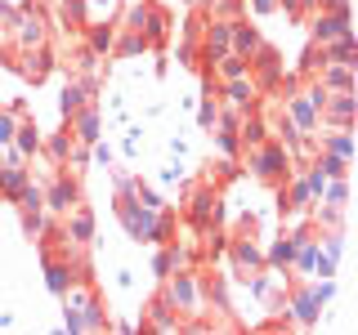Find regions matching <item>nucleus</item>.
<instances>
[{
  "mask_svg": "<svg viewBox=\"0 0 358 335\" xmlns=\"http://www.w3.org/2000/svg\"><path fill=\"white\" fill-rule=\"evenodd\" d=\"M67 304V331H108V313H103V295H99L94 277H76L63 295Z\"/></svg>",
  "mask_w": 358,
  "mask_h": 335,
  "instance_id": "f257e3e1",
  "label": "nucleus"
},
{
  "mask_svg": "<svg viewBox=\"0 0 358 335\" xmlns=\"http://www.w3.org/2000/svg\"><path fill=\"white\" fill-rule=\"evenodd\" d=\"M242 161H246V170H251L255 179H260L264 188H282L291 174H296V165H291V152H287V143L282 139H268L260 143V148H246L242 152Z\"/></svg>",
  "mask_w": 358,
  "mask_h": 335,
  "instance_id": "f03ea898",
  "label": "nucleus"
},
{
  "mask_svg": "<svg viewBox=\"0 0 358 335\" xmlns=\"http://www.w3.org/2000/svg\"><path fill=\"white\" fill-rule=\"evenodd\" d=\"M166 299H171V304H175V313H179V318H201V313H210L206 308V295H201V277L197 273H188V268H175V273L171 277H166Z\"/></svg>",
  "mask_w": 358,
  "mask_h": 335,
  "instance_id": "7ed1b4c3",
  "label": "nucleus"
},
{
  "mask_svg": "<svg viewBox=\"0 0 358 335\" xmlns=\"http://www.w3.org/2000/svg\"><path fill=\"white\" fill-rule=\"evenodd\" d=\"M184 219L193 223L197 232H206V228H220V219H224V201H220V188H215V184L188 188V201H184Z\"/></svg>",
  "mask_w": 358,
  "mask_h": 335,
  "instance_id": "20e7f679",
  "label": "nucleus"
},
{
  "mask_svg": "<svg viewBox=\"0 0 358 335\" xmlns=\"http://www.w3.org/2000/svg\"><path fill=\"white\" fill-rule=\"evenodd\" d=\"M41 45H50V22L41 14V0H31L14 14V50H41Z\"/></svg>",
  "mask_w": 358,
  "mask_h": 335,
  "instance_id": "39448f33",
  "label": "nucleus"
},
{
  "mask_svg": "<svg viewBox=\"0 0 358 335\" xmlns=\"http://www.w3.org/2000/svg\"><path fill=\"white\" fill-rule=\"evenodd\" d=\"M282 72H287V63H282V54H278L273 45H260V50L251 54V81L260 85V94H278Z\"/></svg>",
  "mask_w": 358,
  "mask_h": 335,
  "instance_id": "423d86ee",
  "label": "nucleus"
},
{
  "mask_svg": "<svg viewBox=\"0 0 358 335\" xmlns=\"http://www.w3.org/2000/svg\"><path fill=\"white\" fill-rule=\"evenodd\" d=\"M322 126L331 130H354L358 126V94L354 89H331L322 103Z\"/></svg>",
  "mask_w": 358,
  "mask_h": 335,
  "instance_id": "0eeeda50",
  "label": "nucleus"
},
{
  "mask_svg": "<svg viewBox=\"0 0 358 335\" xmlns=\"http://www.w3.org/2000/svg\"><path fill=\"white\" fill-rule=\"evenodd\" d=\"M229 260H233V277L238 282H246V277H255V273H264V251H260V241L255 237H233L229 241Z\"/></svg>",
  "mask_w": 358,
  "mask_h": 335,
  "instance_id": "6e6552de",
  "label": "nucleus"
},
{
  "mask_svg": "<svg viewBox=\"0 0 358 335\" xmlns=\"http://www.w3.org/2000/svg\"><path fill=\"white\" fill-rule=\"evenodd\" d=\"M76 201H81V184H76V174L72 170H59V174H54V184L45 188V210L63 219Z\"/></svg>",
  "mask_w": 358,
  "mask_h": 335,
  "instance_id": "1a4fd4ad",
  "label": "nucleus"
},
{
  "mask_svg": "<svg viewBox=\"0 0 358 335\" xmlns=\"http://www.w3.org/2000/svg\"><path fill=\"white\" fill-rule=\"evenodd\" d=\"M139 331H162V335H175L184 331V318L175 313V304L166 299V290H157V295L148 299V318L139 322Z\"/></svg>",
  "mask_w": 358,
  "mask_h": 335,
  "instance_id": "9d476101",
  "label": "nucleus"
},
{
  "mask_svg": "<svg viewBox=\"0 0 358 335\" xmlns=\"http://www.w3.org/2000/svg\"><path fill=\"white\" fill-rule=\"evenodd\" d=\"M318 313H322V299L313 290V282H291V322L296 327H313Z\"/></svg>",
  "mask_w": 358,
  "mask_h": 335,
  "instance_id": "9b49d317",
  "label": "nucleus"
},
{
  "mask_svg": "<svg viewBox=\"0 0 358 335\" xmlns=\"http://www.w3.org/2000/svg\"><path fill=\"white\" fill-rule=\"evenodd\" d=\"M309 31H313V45H331L341 36H350L354 31V18L350 14H309Z\"/></svg>",
  "mask_w": 358,
  "mask_h": 335,
  "instance_id": "f8f14e48",
  "label": "nucleus"
},
{
  "mask_svg": "<svg viewBox=\"0 0 358 335\" xmlns=\"http://www.w3.org/2000/svg\"><path fill=\"white\" fill-rule=\"evenodd\" d=\"M287 103V117H291V126H296L300 134H313V139H318V130H322V112L309 103L305 98V89H296V94L291 98H282Z\"/></svg>",
  "mask_w": 358,
  "mask_h": 335,
  "instance_id": "ddd939ff",
  "label": "nucleus"
},
{
  "mask_svg": "<svg viewBox=\"0 0 358 335\" xmlns=\"http://www.w3.org/2000/svg\"><path fill=\"white\" fill-rule=\"evenodd\" d=\"M63 237L76 241V246H90V241H94V210H90L85 201H76V206L63 215Z\"/></svg>",
  "mask_w": 358,
  "mask_h": 335,
  "instance_id": "4468645a",
  "label": "nucleus"
},
{
  "mask_svg": "<svg viewBox=\"0 0 358 335\" xmlns=\"http://www.w3.org/2000/svg\"><path fill=\"white\" fill-rule=\"evenodd\" d=\"M220 98H224V107H233V112H251L260 103V85H255L251 76H238V81L220 85Z\"/></svg>",
  "mask_w": 358,
  "mask_h": 335,
  "instance_id": "2eb2a0df",
  "label": "nucleus"
},
{
  "mask_svg": "<svg viewBox=\"0 0 358 335\" xmlns=\"http://www.w3.org/2000/svg\"><path fill=\"white\" fill-rule=\"evenodd\" d=\"M41 143H45L41 126H36L31 117H18V130H14V143H9V152L22 156V161H36V156H41Z\"/></svg>",
  "mask_w": 358,
  "mask_h": 335,
  "instance_id": "dca6fc26",
  "label": "nucleus"
},
{
  "mask_svg": "<svg viewBox=\"0 0 358 335\" xmlns=\"http://www.w3.org/2000/svg\"><path fill=\"white\" fill-rule=\"evenodd\" d=\"M27 179H31L27 161L9 152V161L0 165V201H18V193H22V188H27Z\"/></svg>",
  "mask_w": 358,
  "mask_h": 335,
  "instance_id": "f3484780",
  "label": "nucleus"
},
{
  "mask_svg": "<svg viewBox=\"0 0 358 335\" xmlns=\"http://www.w3.org/2000/svg\"><path fill=\"white\" fill-rule=\"evenodd\" d=\"M18 72L27 76V81H50V72H54V50L50 45H41V50H18Z\"/></svg>",
  "mask_w": 358,
  "mask_h": 335,
  "instance_id": "a211bd4d",
  "label": "nucleus"
},
{
  "mask_svg": "<svg viewBox=\"0 0 358 335\" xmlns=\"http://www.w3.org/2000/svg\"><path fill=\"white\" fill-rule=\"evenodd\" d=\"M94 89H99V81H81V76H72V81L63 85V94H59V112H63V121H67V117H76V112H81L85 103H94V98H90Z\"/></svg>",
  "mask_w": 358,
  "mask_h": 335,
  "instance_id": "6ab92c4d",
  "label": "nucleus"
},
{
  "mask_svg": "<svg viewBox=\"0 0 358 335\" xmlns=\"http://www.w3.org/2000/svg\"><path fill=\"white\" fill-rule=\"evenodd\" d=\"M260 45H264L260 27H255V22L246 18V14H233V40H229V50H233V54H242V59H251Z\"/></svg>",
  "mask_w": 358,
  "mask_h": 335,
  "instance_id": "aec40b11",
  "label": "nucleus"
},
{
  "mask_svg": "<svg viewBox=\"0 0 358 335\" xmlns=\"http://www.w3.org/2000/svg\"><path fill=\"white\" fill-rule=\"evenodd\" d=\"M67 130H72L76 143H99L103 134V121H99V103H85L76 117H67Z\"/></svg>",
  "mask_w": 358,
  "mask_h": 335,
  "instance_id": "412c9836",
  "label": "nucleus"
},
{
  "mask_svg": "<svg viewBox=\"0 0 358 335\" xmlns=\"http://www.w3.org/2000/svg\"><path fill=\"white\" fill-rule=\"evenodd\" d=\"M139 31H143V40H148V50H162L166 36H171V14H166V9H157V5H148Z\"/></svg>",
  "mask_w": 358,
  "mask_h": 335,
  "instance_id": "4be33fe9",
  "label": "nucleus"
},
{
  "mask_svg": "<svg viewBox=\"0 0 358 335\" xmlns=\"http://www.w3.org/2000/svg\"><path fill=\"white\" fill-rule=\"evenodd\" d=\"M201 295H206V308L233 313V299H229V282H224V273H206V277H201Z\"/></svg>",
  "mask_w": 358,
  "mask_h": 335,
  "instance_id": "5701e85b",
  "label": "nucleus"
},
{
  "mask_svg": "<svg viewBox=\"0 0 358 335\" xmlns=\"http://www.w3.org/2000/svg\"><path fill=\"white\" fill-rule=\"evenodd\" d=\"M318 148L345 156V161H354V130H331V126H322V130H318Z\"/></svg>",
  "mask_w": 358,
  "mask_h": 335,
  "instance_id": "b1692460",
  "label": "nucleus"
},
{
  "mask_svg": "<svg viewBox=\"0 0 358 335\" xmlns=\"http://www.w3.org/2000/svg\"><path fill=\"white\" fill-rule=\"evenodd\" d=\"M318 81L327 89H354L358 85V67H345V63H322Z\"/></svg>",
  "mask_w": 358,
  "mask_h": 335,
  "instance_id": "393cba45",
  "label": "nucleus"
},
{
  "mask_svg": "<svg viewBox=\"0 0 358 335\" xmlns=\"http://www.w3.org/2000/svg\"><path fill=\"white\" fill-rule=\"evenodd\" d=\"M112 40H117V22H85V45L94 54H112Z\"/></svg>",
  "mask_w": 358,
  "mask_h": 335,
  "instance_id": "a878e982",
  "label": "nucleus"
},
{
  "mask_svg": "<svg viewBox=\"0 0 358 335\" xmlns=\"http://www.w3.org/2000/svg\"><path fill=\"white\" fill-rule=\"evenodd\" d=\"M264 264L273 268V273H287V268L296 264V241H291V232H287V237H278V241L264 251Z\"/></svg>",
  "mask_w": 358,
  "mask_h": 335,
  "instance_id": "bb28decb",
  "label": "nucleus"
},
{
  "mask_svg": "<svg viewBox=\"0 0 358 335\" xmlns=\"http://www.w3.org/2000/svg\"><path fill=\"white\" fill-rule=\"evenodd\" d=\"M112 54H121V59H139V54H148V40H143V31L121 27L117 40H112Z\"/></svg>",
  "mask_w": 358,
  "mask_h": 335,
  "instance_id": "cd10ccee",
  "label": "nucleus"
},
{
  "mask_svg": "<svg viewBox=\"0 0 358 335\" xmlns=\"http://www.w3.org/2000/svg\"><path fill=\"white\" fill-rule=\"evenodd\" d=\"M327 50V63H345V67H358V36L350 31V36H341V40H331V45H322Z\"/></svg>",
  "mask_w": 358,
  "mask_h": 335,
  "instance_id": "c85d7f7f",
  "label": "nucleus"
},
{
  "mask_svg": "<svg viewBox=\"0 0 358 335\" xmlns=\"http://www.w3.org/2000/svg\"><path fill=\"white\" fill-rule=\"evenodd\" d=\"M41 152L50 156L54 165H67V156H72V130H54L50 139L41 143Z\"/></svg>",
  "mask_w": 358,
  "mask_h": 335,
  "instance_id": "c756f323",
  "label": "nucleus"
},
{
  "mask_svg": "<svg viewBox=\"0 0 358 335\" xmlns=\"http://www.w3.org/2000/svg\"><path fill=\"white\" fill-rule=\"evenodd\" d=\"M14 206L22 210V215H45V184H36V179H27V188L18 193Z\"/></svg>",
  "mask_w": 358,
  "mask_h": 335,
  "instance_id": "7c9ffc66",
  "label": "nucleus"
},
{
  "mask_svg": "<svg viewBox=\"0 0 358 335\" xmlns=\"http://www.w3.org/2000/svg\"><path fill=\"white\" fill-rule=\"evenodd\" d=\"M322 63H327V50H322V45H309V50L300 54V63H296V76L300 81H313V76L322 72Z\"/></svg>",
  "mask_w": 358,
  "mask_h": 335,
  "instance_id": "2f4dec72",
  "label": "nucleus"
},
{
  "mask_svg": "<svg viewBox=\"0 0 358 335\" xmlns=\"http://www.w3.org/2000/svg\"><path fill=\"white\" fill-rule=\"evenodd\" d=\"M175 268H184V251L166 241V246H162V255H157V260H152V273H157V277H171Z\"/></svg>",
  "mask_w": 358,
  "mask_h": 335,
  "instance_id": "473e14b6",
  "label": "nucleus"
},
{
  "mask_svg": "<svg viewBox=\"0 0 358 335\" xmlns=\"http://www.w3.org/2000/svg\"><path fill=\"white\" fill-rule=\"evenodd\" d=\"M197 9H201V14H242V9H246V0H197Z\"/></svg>",
  "mask_w": 358,
  "mask_h": 335,
  "instance_id": "72a5a7b5",
  "label": "nucleus"
},
{
  "mask_svg": "<svg viewBox=\"0 0 358 335\" xmlns=\"http://www.w3.org/2000/svg\"><path fill=\"white\" fill-rule=\"evenodd\" d=\"M14 130H18V112H14V107H0V152H9Z\"/></svg>",
  "mask_w": 358,
  "mask_h": 335,
  "instance_id": "f704fd0d",
  "label": "nucleus"
},
{
  "mask_svg": "<svg viewBox=\"0 0 358 335\" xmlns=\"http://www.w3.org/2000/svg\"><path fill=\"white\" fill-rule=\"evenodd\" d=\"M322 14H350V0H318Z\"/></svg>",
  "mask_w": 358,
  "mask_h": 335,
  "instance_id": "c9c22d12",
  "label": "nucleus"
},
{
  "mask_svg": "<svg viewBox=\"0 0 358 335\" xmlns=\"http://www.w3.org/2000/svg\"><path fill=\"white\" fill-rule=\"evenodd\" d=\"M179 5H188V9H193V5H197V0H179Z\"/></svg>",
  "mask_w": 358,
  "mask_h": 335,
  "instance_id": "e433bc0d",
  "label": "nucleus"
}]
</instances>
